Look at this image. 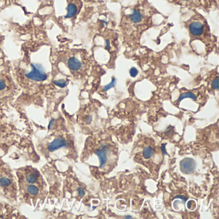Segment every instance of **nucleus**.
Masks as SVG:
<instances>
[{
	"mask_svg": "<svg viewBox=\"0 0 219 219\" xmlns=\"http://www.w3.org/2000/svg\"><path fill=\"white\" fill-rule=\"evenodd\" d=\"M66 147H68V141L66 139L64 136L58 134L54 137L52 141L47 143L46 150L47 151L48 154H51L56 150Z\"/></svg>",
	"mask_w": 219,
	"mask_h": 219,
	"instance_id": "nucleus-5",
	"label": "nucleus"
},
{
	"mask_svg": "<svg viewBox=\"0 0 219 219\" xmlns=\"http://www.w3.org/2000/svg\"><path fill=\"white\" fill-rule=\"evenodd\" d=\"M18 195L24 202L35 206L39 202L45 200L47 185L40 172L35 168L26 166L16 171Z\"/></svg>",
	"mask_w": 219,
	"mask_h": 219,
	"instance_id": "nucleus-1",
	"label": "nucleus"
},
{
	"mask_svg": "<svg viewBox=\"0 0 219 219\" xmlns=\"http://www.w3.org/2000/svg\"><path fill=\"white\" fill-rule=\"evenodd\" d=\"M32 71L26 74V77L35 82H42L47 79V74L42 66L39 63L31 64Z\"/></svg>",
	"mask_w": 219,
	"mask_h": 219,
	"instance_id": "nucleus-4",
	"label": "nucleus"
},
{
	"mask_svg": "<svg viewBox=\"0 0 219 219\" xmlns=\"http://www.w3.org/2000/svg\"><path fill=\"white\" fill-rule=\"evenodd\" d=\"M175 199H181L184 201V202H186V201L187 200V198L186 197H185L184 196H182V195H179V196H176V197H175Z\"/></svg>",
	"mask_w": 219,
	"mask_h": 219,
	"instance_id": "nucleus-22",
	"label": "nucleus"
},
{
	"mask_svg": "<svg viewBox=\"0 0 219 219\" xmlns=\"http://www.w3.org/2000/svg\"><path fill=\"white\" fill-rule=\"evenodd\" d=\"M166 143H164V144H163L162 145H161V150H162V152H163V154H165V155H166L167 154V152H166V150H165V146H166Z\"/></svg>",
	"mask_w": 219,
	"mask_h": 219,
	"instance_id": "nucleus-21",
	"label": "nucleus"
},
{
	"mask_svg": "<svg viewBox=\"0 0 219 219\" xmlns=\"http://www.w3.org/2000/svg\"><path fill=\"white\" fill-rule=\"evenodd\" d=\"M116 84V79L115 78H113V80H112V81L110 83H109L108 85L104 87V91H107L111 89L112 87H114L115 86Z\"/></svg>",
	"mask_w": 219,
	"mask_h": 219,
	"instance_id": "nucleus-13",
	"label": "nucleus"
},
{
	"mask_svg": "<svg viewBox=\"0 0 219 219\" xmlns=\"http://www.w3.org/2000/svg\"><path fill=\"white\" fill-rule=\"evenodd\" d=\"M6 206V204L4 202L0 201V217L3 216L4 211L5 209H7Z\"/></svg>",
	"mask_w": 219,
	"mask_h": 219,
	"instance_id": "nucleus-14",
	"label": "nucleus"
},
{
	"mask_svg": "<svg viewBox=\"0 0 219 219\" xmlns=\"http://www.w3.org/2000/svg\"><path fill=\"white\" fill-rule=\"evenodd\" d=\"M125 218H133V217H131V216H129V215H127V216L125 217Z\"/></svg>",
	"mask_w": 219,
	"mask_h": 219,
	"instance_id": "nucleus-23",
	"label": "nucleus"
},
{
	"mask_svg": "<svg viewBox=\"0 0 219 219\" xmlns=\"http://www.w3.org/2000/svg\"><path fill=\"white\" fill-rule=\"evenodd\" d=\"M181 170L184 173H192L196 166L195 161L192 158H185L182 160L180 163Z\"/></svg>",
	"mask_w": 219,
	"mask_h": 219,
	"instance_id": "nucleus-6",
	"label": "nucleus"
},
{
	"mask_svg": "<svg viewBox=\"0 0 219 219\" xmlns=\"http://www.w3.org/2000/svg\"><path fill=\"white\" fill-rule=\"evenodd\" d=\"M6 87V83L3 78H0V92L3 91Z\"/></svg>",
	"mask_w": 219,
	"mask_h": 219,
	"instance_id": "nucleus-15",
	"label": "nucleus"
},
{
	"mask_svg": "<svg viewBox=\"0 0 219 219\" xmlns=\"http://www.w3.org/2000/svg\"><path fill=\"white\" fill-rule=\"evenodd\" d=\"M55 84L60 87H64L66 86V82L64 80H57V81L55 82Z\"/></svg>",
	"mask_w": 219,
	"mask_h": 219,
	"instance_id": "nucleus-17",
	"label": "nucleus"
},
{
	"mask_svg": "<svg viewBox=\"0 0 219 219\" xmlns=\"http://www.w3.org/2000/svg\"><path fill=\"white\" fill-rule=\"evenodd\" d=\"M95 154L99 157L100 163V168H103L107 161V155L106 152L102 149H98L95 151Z\"/></svg>",
	"mask_w": 219,
	"mask_h": 219,
	"instance_id": "nucleus-10",
	"label": "nucleus"
},
{
	"mask_svg": "<svg viewBox=\"0 0 219 219\" xmlns=\"http://www.w3.org/2000/svg\"><path fill=\"white\" fill-rule=\"evenodd\" d=\"M154 149L150 146H147L143 149V156L145 159H148L150 158L153 154Z\"/></svg>",
	"mask_w": 219,
	"mask_h": 219,
	"instance_id": "nucleus-11",
	"label": "nucleus"
},
{
	"mask_svg": "<svg viewBox=\"0 0 219 219\" xmlns=\"http://www.w3.org/2000/svg\"><path fill=\"white\" fill-rule=\"evenodd\" d=\"M130 20L135 24L140 23L143 20V14L140 9H134L132 14L128 16Z\"/></svg>",
	"mask_w": 219,
	"mask_h": 219,
	"instance_id": "nucleus-8",
	"label": "nucleus"
},
{
	"mask_svg": "<svg viewBox=\"0 0 219 219\" xmlns=\"http://www.w3.org/2000/svg\"><path fill=\"white\" fill-rule=\"evenodd\" d=\"M106 48L109 50L110 49V41H109V39H107L106 41Z\"/></svg>",
	"mask_w": 219,
	"mask_h": 219,
	"instance_id": "nucleus-20",
	"label": "nucleus"
},
{
	"mask_svg": "<svg viewBox=\"0 0 219 219\" xmlns=\"http://www.w3.org/2000/svg\"><path fill=\"white\" fill-rule=\"evenodd\" d=\"M79 10V6L77 3L74 2H69L67 7V14L66 15V18H71L75 17L78 14Z\"/></svg>",
	"mask_w": 219,
	"mask_h": 219,
	"instance_id": "nucleus-7",
	"label": "nucleus"
},
{
	"mask_svg": "<svg viewBox=\"0 0 219 219\" xmlns=\"http://www.w3.org/2000/svg\"><path fill=\"white\" fill-rule=\"evenodd\" d=\"M180 1L181 2H189L190 0H180Z\"/></svg>",
	"mask_w": 219,
	"mask_h": 219,
	"instance_id": "nucleus-24",
	"label": "nucleus"
},
{
	"mask_svg": "<svg viewBox=\"0 0 219 219\" xmlns=\"http://www.w3.org/2000/svg\"><path fill=\"white\" fill-rule=\"evenodd\" d=\"M129 74H130V75L132 77H136L137 76V75L138 74V71L136 68H132L130 70Z\"/></svg>",
	"mask_w": 219,
	"mask_h": 219,
	"instance_id": "nucleus-18",
	"label": "nucleus"
},
{
	"mask_svg": "<svg viewBox=\"0 0 219 219\" xmlns=\"http://www.w3.org/2000/svg\"><path fill=\"white\" fill-rule=\"evenodd\" d=\"M77 192H78V193L80 196H81V197H83L84 195H85V191L84 190V189L82 188H78L77 189Z\"/></svg>",
	"mask_w": 219,
	"mask_h": 219,
	"instance_id": "nucleus-19",
	"label": "nucleus"
},
{
	"mask_svg": "<svg viewBox=\"0 0 219 219\" xmlns=\"http://www.w3.org/2000/svg\"><path fill=\"white\" fill-rule=\"evenodd\" d=\"M211 87H212L213 89L218 90V77H217L213 80V82H211Z\"/></svg>",
	"mask_w": 219,
	"mask_h": 219,
	"instance_id": "nucleus-16",
	"label": "nucleus"
},
{
	"mask_svg": "<svg viewBox=\"0 0 219 219\" xmlns=\"http://www.w3.org/2000/svg\"><path fill=\"white\" fill-rule=\"evenodd\" d=\"M188 29L190 34L194 38H201L208 32V26L204 18L193 16L188 21Z\"/></svg>",
	"mask_w": 219,
	"mask_h": 219,
	"instance_id": "nucleus-3",
	"label": "nucleus"
},
{
	"mask_svg": "<svg viewBox=\"0 0 219 219\" xmlns=\"http://www.w3.org/2000/svg\"><path fill=\"white\" fill-rule=\"evenodd\" d=\"M192 98L193 100H197V97L195 95V94H193L192 92H186V93L181 94L180 95V97H179V98H178L177 102H180L181 100H182L185 98Z\"/></svg>",
	"mask_w": 219,
	"mask_h": 219,
	"instance_id": "nucleus-12",
	"label": "nucleus"
},
{
	"mask_svg": "<svg viewBox=\"0 0 219 219\" xmlns=\"http://www.w3.org/2000/svg\"><path fill=\"white\" fill-rule=\"evenodd\" d=\"M68 66L71 71H76L82 67V63L76 57H71L68 59Z\"/></svg>",
	"mask_w": 219,
	"mask_h": 219,
	"instance_id": "nucleus-9",
	"label": "nucleus"
},
{
	"mask_svg": "<svg viewBox=\"0 0 219 219\" xmlns=\"http://www.w3.org/2000/svg\"><path fill=\"white\" fill-rule=\"evenodd\" d=\"M0 195L11 203L18 201V179L9 165L0 159Z\"/></svg>",
	"mask_w": 219,
	"mask_h": 219,
	"instance_id": "nucleus-2",
	"label": "nucleus"
}]
</instances>
